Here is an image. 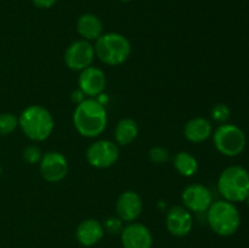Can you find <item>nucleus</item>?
Here are the masks:
<instances>
[{
    "label": "nucleus",
    "mask_w": 249,
    "mask_h": 248,
    "mask_svg": "<svg viewBox=\"0 0 249 248\" xmlns=\"http://www.w3.org/2000/svg\"><path fill=\"white\" fill-rule=\"evenodd\" d=\"M102 22L96 15L83 14L77 19V32L84 40H97L102 35Z\"/></svg>",
    "instance_id": "obj_17"
},
{
    "label": "nucleus",
    "mask_w": 249,
    "mask_h": 248,
    "mask_svg": "<svg viewBox=\"0 0 249 248\" xmlns=\"http://www.w3.org/2000/svg\"><path fill=\"white\" fill-rule=\"evenodd\" d=\"M167 229L172 235L184 237L192 230L194 220L191 212L182 206H174L167 213Z\"/></svg>",
    "instance_id": "obj_13"
},
{
    "label": "nucleus",
    "mask_w": 249,
    "mask_h": 248,
    "mask_svg": "<svg viewBox=\"0 0 249 248\" xmlns=\"http://www.w3.org/2000/svg\"><path fill=\"white\" fill-rule=\"evenodd\" d=\"M218 190L225 201L237 203L249 195V172L241 165H231L221 172Z\"/></svg>",
    "instance_id": "obj_4"
},
{
    "label": "nucleus",
    "mask_w": 249,
    "mask_h": 248,
    "mask_svg": "<svg viewBox=\"0 0 249 248\" xmlns=\"http://www.w3.org/2000/svg\"><path fill=\"white\" fill-rule=\"evenodd\" d=\"M121 1H122V2H130L131 0H121Z\"/></svg>",
    "instance_id": "obj_27"
},
{
    "label": "nucleus",
    "mask_w": 249,
    "mask_h": 248,
    "mask_svg": "<svg viewBox=\"0 0 249 248\" xmlns=\"http://www.w3.org/2000/svg\"><path fill=\"white\" fill-rule=\"evenodd\" d=\"M104 230L108 233H121L123 230V220L118 216H108L102 224Z\"/></svg>",
    "instance_id": "obj_24"
},
{
    "label": "nucleus",
    "mask_w": 249,
    "mask_h": 248,
    "mask_svg": "<svg viewBox=\"0 0 249 248\" xmlns=\"http://www.w3.org/2000/svg\"><path fill=\"white\" fill-rule=\"evenodd\" d=\"M181 198L185 208L195 213L207 212L213 203L211 190L202 184H191L185 187Z\"/></svg>",
    "instance_id": "obj_10"
},
{
    "label": "nucleus",
    "mask_w": 249,
    "mask_h": 248,
    "mask_svg": "<svg viewBox=\"0 0 249 248\" xmlns=\"http://www.w3.org/2000/svg\"><path fill=\"white\" fill-rule=\"evenodd\" d=\"M105 235L102 224L96 219H85L78 225L75 237L78 242L85 247H91L99 243Z\"/></svg>",
    "instance_id": "obj_15"
},
{
    "label": "nucleus",
    "mask_w": 249,
    "mask_h": 248,
    "mask_svg": "<svg viewBox=\"0 0 249 248\" xmlns=\"http://www.w3.org/2000/svg\"><path fill=\"white\" fill-rule=\"evenodd\" d=\"M18 126V118L12 113L0 114V135H9Z\"/></svg>",
    "instance_id": "obj_20"
},
{
    "label": "nucleus",
    "mask_w": 249,
    "mask_h": 248,
    "mask_svg": "<svg viewBox=\"0 0 249 248\" xmlns=\"http://www.w3.org/2000/svg\"><path fill=\"white\" fill-rule=\"evenodd\" d=\"M212 118L218 123L224 124L230 119L231 109L226 104H216L211 111Z\"/></svg>",
    "instance_id": "obj_21"
},
{
    "label": "nucleus",
    "mask_w": 249,
    "mask_h": 248,
    "mask_svg": "<svg viewBox=\"0 0 249 248\" xmlns=\"http://www.w3.org/2000/svg\"><path fill=\"white\" fill-rule=\"evenodd\" d=\"M95 55L108 66H119L131 53V44L126 36L119 33L102 34L94 46Z\"/></svg>",
    "instance_id": "obj_5"
},
{
    "label": "nucleus",
    "mask_w": 249,
    "mask_h": 248,
    "mask_svg": "<svg viewBox=\"0 0 249 248\" xmlns=\"http://www.w3.org/2000/svg\"><path fill=\"white\" fill-rule=\"evenodd\" d=\"M123 248H151L153 237L150 229L140 223H130L121 232Z\"/></svg>",
    "instance_id": "obj_12"
},
{
    "label": "nucleus",
    "mask_w": 249,
    "mask_h": 248,
    "mask_svg": "<svg viewBox=\"0 0 249 248\" xmlns=\"http://www.w3.org/2000/svg\"><path fill=\"white\" fill-rule=\"evenodd\" d=\"M148 157H150L151 162L155 163V164H164V163H167L169 160L170 155L168 152V150H165L164 147L155 146L148 152Z\"/></svg>",
    "instance_id": "obj_22"
},
{
    "label": "nucleus",
    "mask_w": 249,
    "mask_h": 248,
    "mask_svg": "<svg viewBox=\"0 0 249 248\" xmlns=\"http://www.w3.org/2000/svg\"><path fill=\"white\" fill-rule=\"evenodd\" d=\"M78 85H79V90H82L85 96L96 99L100 95H102L106 88V75L102 70L90 66L80 72Z\"/></svg>",
    "instance_id": "obj_11"
},
{
    "label": "nucleus",
    "mask_w": 249,
    "mask_h": 248,
    "mask_svg": "<svg viewBox=\"0 0 249 248\" xmlns=\"http://www.w3.org/2000/svg\"><path fill=\"white\" fill-rule=\"evenodd\" d=\"M108 122L104 104L97 99H84L73 112V124L84 138H96L105 131Z\"/></svg>",
    "instance_id": "obj_1"
},
{
    "label": "nucleus",
    "mask_w": 249,
    "mask_h": 248,
    "mask_svg": "<svg viewBox=\"0 0 249 248\" xmlns=\"http://www.w3.org/2000/svg\"><path fill=\"white\" fill-rule=\"evenodd\" d=\"M246 201H247V203H248V207H249V195L247 196V198H246Z\"/></svg>",
    "instance_id": "obj_28"
},
{
    "label": "nucleus",
    "mask_w": 249,
    "mask_h": 248,
    "mask_svg": "<svg viewBox=\"0 0 249 248\" xmlns=\"http://www.w3.org/2000/svg\"><path fill=\"white\" fill-rule=\"evenodd\" d=\"M213 142L221 155L226 157H236L245 151L247 139L240 126L224 123L213 133Z\"/></svg>",
    "instance_id": "obj_6"
},
{
    "label": "nucleus",
    "mask_w": 249,
    "mask_h": 248,
    "mask_svg": "<svg viewBox=\"0 0 249 248\" xmlns=\"http://www.w3.org/2000/svg\"><path fill=\"white\" fill-rule=\"evenodd\" d=\"M85 158L91 167L97 169L109 168L118 160L119 148L117 143L109 140H99L92 142L85 152Z\"/></svg>",
    "instance_id": "obj_7"
},
{
    "label": "nucleus",
    "mask_w": 249,
    "mask_h": 248,
    "mask_svg": "<svg viewBox=\"0 0 249 248\" xmlns=\"http://www.w3.org/2000/svg\"><path fill=\"white\" fill-rule=\"evenodd\" d=\"M207 221L216 235L228 237L238 230L241 215L232 202L220 199L213 202L207 211Z\"/></svg>",
    "instance_id": "obj_3"
},
{
    "label": "nucleus",
    "mask_w": 249,
    "mask_h": 248,
    "mask_svg": "<svg viewBox=\"0 0 249 248\" xmlns=\"http://www.w3.org/2000/svg\"><path fill=\"white\" fill-rule=\"evenodd\" d=\"M71 97H72V101L74 102L75 105H78V104H80V102H82L83 100L85 99V95L83 94L82 90L78 89V90H74V91L72 92Z\"/></svg>",
    "instance_id": "obj_26"
},
{
    "label": "nucleus",
    "mask_w": 249,
    "mask_h": 248,
    "mask_svg": "<svg viewBox=\"0 0 249 248\" xmlns=\"http://www.w3.org/2000/svg\"><path fill=\"white\" fill-rule=\"evenodd\" d=\"M212 134H213L212 123L208 119L202 118V117L190 119L184 126L185 138L192 143L203 142L211 138Z\"/></svg>",
    "instance_id": "obj_16"
},
{
    "label": "nucleus",
    "mask_w": 249,
    "mask_h": 248,
    "mask_svg": "<svg viewBox=\"0 0 249 248\" xmlns=\"http://www.w3.org/2000/svg\"><path fill=\"white\" fill-rule=\"evenodd\" d=\"M142 199L135 191H125L118 197L116 203L117 216L123 221L136 220L142 212Z\"/></svg>",
    "instance_id": "obj_14"
},
{
    "label": "nucleus",
    "mask_w": 249,
    "mask_h": 248,
    "mask_svg": "<svg viewBox=\"0 0 249 248\" xmlns=\"http://www.w3.org/2000/svg\"><path fill=\"white\" fill-rule=\"evenodd\" d=\"M139 135V126L134 119L123 118L117 123L114 129V139L118 145H130Z\"/></svg>",
    "instance_id": "obj_18"
},
{
    "label": "nucleus",
    "mask_w": 249,
    "mask_h": 248,
    "mask_svg": "<svg viewBox=\"0 0 249 248\" xmlns=\"http://www.w3.org/2000/svg\"><path fill=\"white\" fill-rule=\"evenodd\" d=\"M22 157H23L24 162L28 163V164H36V163L40 162L43 153H41L40 148L34 145H31L24 148Z\"/></svg>",
    "instance_id": "obj_23"
},
{
    "label": "nucleus",
    "mask_w": 249,
    "mask_h": 248,
    "mask_svg": "<svg viewBox=\"0 0 249 248\" xmlns=\"http://www.w3.org/2000/svg\"><path fill=\"white\" fill-rule=\"evenodd\" d=\"M39 168L44 180L48 182H60L68 173V160L61 152L49 151L41 157Z\"/></svg>",
    "instance_id": "obj_9"
},
{
    "label": "nucleus",
    "mask_w": 249,
    "mask_h": 248,
    "mask_svg": "<svg viewBox=\"0 0 249 248\" xmlns=\"http://www.w3.org/2000/svg\"><path fill=\"white\" fill-rule=\"evenodd\" d=\"M65 63L70 70L80 71L90 67L94 62L95 49L88 40H75L66 49Z\"/></svg>",
    "instance_id": "obj_8"
},
{
    "label": "nucleus",
    "mask_w": 249,
    "mask_h": 248,
    "mask_svg": "<svg viewBox=\"0 0 249 248\" xmlns=\"http://www.w3.org/2000/svg\"><path fill=\"white\" fill-rule=\"evenodd\" d=\"M34 6L39 7V9H50L53 5L57 2V0H32Z\"/></svg>",
    "instance_id": "obj_25"
},
{
    "label": "nucleus",
    "mask_w": 249,
    "mask_h": 248,
    "mask_svg": "<svg viewBox=\"0 0 249 248\" xmlns=\"http://www.w3.org/2000/svg\"><path fill=\"white\" fill-rule=\"evenodd\" d=\"M0 175H1V167H0Z\"/></svg>",
    "instance_id": "obj_29"
},
{
    "label": "nucleus",
    "mask_w": 249,
    "mask_h": 248,
    "mask_svg": "<svg viewBox=\"0 0 249 248\" xmlns=\"http://www.w3.org/2000/svg\"><path fill=\"white\" fill-rule=\"evenodd\" d=\"M174 167L180 175L190 177L196 174L197 170H198V162L189 152L182 151V152H179L175 155Z\"/></svg>",
    "instance_id": "obj_19"
},
{
    "label": "nucleus",
    "mask_w": 249,
    "mask_h": 248,
    "mask_svg": "<svg viewBox=\"0 0 249 248\" xmlns=\"http://www.w3.org/2000/svg\"><path fill=\"white\" fill-rule=\"evenodd\" d=\"M18 125L24 135L32 141H44L53 134V114L40 105H31L22 111Z\"/></svg>",
    "instance_id": "obj_2"
}]
</instances>
